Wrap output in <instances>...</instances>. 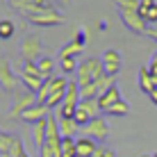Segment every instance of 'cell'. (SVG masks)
Returning <instances> with one entry per match:
<instances>
[{"instance_id":"cell-1","label":"cell","mask_w":157,"mask_h":157,"mask_svg":"<svg viewBox=\"0 0 157 157\" xmlns=\"http://www.w3.org/2000/svg\"><path fill=\"white\" fill-rule=\"evenodd\" d=\"M9 7L14 12H18L21 16L30 18V16L43 14V12H50V9H57L52 0H7Z\"/></svg>"},{"instance_id":"cell-2","label":"cell","mask_w":157,"mask_h":157,"mask_svg":"<svg viewBox=\"0 0 157 157\" xmlns=\"http://www.w3.org/2000/svg\"><path fill=\"white\" fill-rule=\"evenodd\" d=\"M105 75V66H102L100 57H86L82 59V64L78 66V84H89L96 82Z\"/></svg>"},{"instance_id":"cell-3","label":"cell","mask_w":157,"mask_h":157,"mask_svg":"<svg viewBox=\"0 0 157 157\" xmlns=\"http://www.w3.org/2000/svg\"><path fill=\"white\" fill-rule=\"evenodd\" d=\"M82 102V96H80V84L78 82H68V91H66V98L64 102L57 107V118H73L75 116V109L80 107Z\"/></svg>"},{"instance_id":"cell-4","label":"cell","mask_w":157,"mask_h":157,"mask_svg":"<svg viewBox=\"0 0 157 157\" xmlns=\"http://www.w3.org/2000/svg\"><path fill=\"white\" fill-rule=\"evenodd\" d=\"M21 82H23V86L28 91H32V94H36V91L41 89V84L46 82V78L41 75L36 62H25L23 64V68H21Z\"/></svg>"},{"instance_id":"cell-5","label":"cell","mask_w":157,"mask_h":157,"mask_svg":"<svg viewBox=\"0 0 157 157\" xmlns=\"http://www.w3.org/2000/svg\"><path fill=\"white\" fill-rule=\"evenodd\" d=\"M118 14H121L123 25H125L132 34H146V32H148V23L141 18L139 9H118Z\"/></svg>"},{"instance_id":"cell-6","label":"cell","mask_w":157,"mask_h":157,"mask_svg":"<svg viewBox=\"0 0 157 157\" xmlns=\"http://www.w3.org/2000/svg\"><path fill=\"white\" fill-rule=\"evenodd\" d=\"M34 102H36V94H32V91H28V89L18 91L14 105H12V109H9V118H12V121H21V116H23Z\"/></svg>"},{"instance_id":"cell-7","label":"cell","mask_w":157,"mask_h":157,"mask_svg":"<svg viewBox=\"0 0 157 157\" xmlns=\"http://www.w3.org/2000/svg\"><path fill=\"white\" fill-rule=\"evenodd\" d=\"M82 137H89V139H94V141H107L109 139V125H107V121L102 116L98 118H94L91 123H86V125L82 128Z\"/></svg>"},{"instance_id":"cell-8","label":"cell","mask_w":157,"mask_h":157,"mask_svg":"<svg viewBox=\"0 0 157 157\" xmlns=\"http://www.w3.org/2000/svg\"><path fill=\"white\" fill-rule=\"evenodd\" d=\"M0 84H2L5 91H12V94H18V84L21 82V75H16L9 66V62L0 55Z\"/></svg>"},{"instance_id":"cell-9","label":"cell","mask_w":157,"mask_h":157,"mask_svg":"<svg viewBox=\"0 0 157 157\" xmlns=\"http://www.w3.org/2000/svg\"><path fill=\"white\" fill-rule=\"evenodd\" d=\"M41 48H43L41 39L36 34H30V36H25V39H23V43H21V55H23L25 62H39V59L43 57L41 55Z\"/></svg>"},{"instance_id":"cell-10","label":"cell","mask_w":157,"mask_h":157,"mask_svg":"<svg viewBox=\"0 0 157 157\" xmlns=\"http://www.w3.org/2000/svg\"><path fill=\"white\" fill-rule=\"evenodd\" d=\"M28 23L36 25V28H57V25L64 23V14L57 12V9H50V12H43V14L30 16Z\"/></svg>"},{"instance_id":"cell-11","label":"cell","mask_w":157,"mask_h":157,"mask_svg":"<svg viewBox=\"0 0 157 157\" xmlns=\"http://www.w3.org/2000/svg\"><path fill=\"white\" fill-rule=\"evenodd\" d=\"M100 59H102V66H105V73L118 78V73H121V68H123V57H121V52H118L116 48H107V50L102 52Z\"/></svg>"},{"instance_id":"cell-12","label":"cell","mask_w":157,"mask_h":157,"mask_svg":"<svg viewBox=\"0 0 157 157\" xmlns=\"http://www.w3.org/2000/svg\"><path fill=\"white\" fill-rule=\"evenodd\" d=\"M121 100H123V96H121V89H118L116 84H114V86H109L105 94H100V96H98V105H100L102 114H107V112H109L112 107L116 105V102H121Z\"/></svg>"},{"instance_id":"cell-13","label":"cell","mask_w":157,"mask_h":157,"mask_svg":"<svg viewBox=\"0 0 157 157\" xmlns=\"http://www.w3.org/2000/svg\"><path fill=\"white\" fill-rule=\"evenodd\" d=\"M48 116H50L48 114V107L41 105V102H34V105L21 116V121L28 123V125H34V123H39V121H43V118H48Z\"/></svg>"},{"instance_id":"cell-14","label":"cell","mask_w":157,"mask_h":157,"mask_svg":"<svg viewBox=\"0 0 157 157\" xmlns=\"http://www.w3.org/2000/svg\"><path fill=\"white\" fill-rule=\"evenodd\" d=\"M139 14L148 25L157 23V0H139Z\"/></svg>"},{"instance_id":"cell-15","label":"cell","mask_w":157,"mask_h":157,"mask_svg":"<svg viewBox=\"0 0 157 157\" xmlns=\"http://www.w3.org/2000/svg\"><path fill=\"white\" fill-rule=\"evenodd\" d=\"M75 146H78V157H94V153L98 150L100 144L89 137H80V139H75Z\"/></svg>"},{"instance_id":"cell-16","label":"cell","mask_w":157,"mask_h":157,"mask_svg":"<svg viewBox=\"0 0 157 157\" xmlns=\"http://www.w3.org/2000/svg\"><path fill=\"white\" fill-rule=\"evenodd\" d=\"M139 86L146 91V94H153V91L157 89V80L150 75V71H148V66H144V68H139Z\"/></svg>"},{"instance_id":"cell-17","label":"cell","mask_w":157,"mask_h":157,"mask_svg":"<svg viewBox=\"0 0 157 157\" xmlns=\"http://www.w3.org/2000/svg\"><path fill=\"white\" fill-rule=\"evenodd\" d=\"M59 123V132H62V137L66 139H75V134H78V130H82L75 123V118H57Z\"/></svg>"},{"instance_id":"cell-18","label":"cell","mask_w":157,"mask_h":157,"mask_svg":"<svg viewBox=\"0 0 157 157\" xmlns=\"http://www.w3.org/2000/svg\"><path fill=\"white\" fill-rule=\"evenodd\" d=\"M46 137H48V118H43V121L32 125V139H34V144L41 148V146L46 144Z\"/></svg>"},{"instance_id":"cell-19","label":"cell","mask_w":157,"mask_h":157,"mask_svg":"<svg viewBox=\"0 0 157 157\" xmlns=\"http://www.w3.org/2000/svg\"><path fill=\"white\" fill-rule=\"evenodd\" d=\"M16 34V25L9 18H0V41H7Z\"/></svg>"},{"instance_id":"cell-20","label":"cell","mask_w":157,"mask_h":157,"mask_svg":"<svg viewBox=\"0 0 157 157\" xmlns=\"http://www.w3.org/2000/svg\"><path fill=\"white\" fill-rule=\"evenodd\" d=\"M36 66H39L41 75L48 80V78H52V71H55L57 64H55V59H52V57H41L39 62H36Z\"/></svg>"},{"instance_id":"cell-21","label":"cell","mask_w":157,"mask_h":157,"mask_svg":"<svg viewBox=\"0 0 157 157\" xmlns=\"http://www.w3.org/2000/svg\"><path fill=\"white\" fill-rule=\"evenodd\" d=\"M78 66H80L78 57H66V59H59V68H62V73H64V75H66V73H78Z\"/></svg>"},{"instance_id":"cell-22","label":"cell","mask_w":157,"mask_h":157,"mask_svg":"<svg viewBox=\"0 0 157 157\" xmlns=\"http://www.w3.org/2000/svg\"><path fill=\"white\" fill-rule=\"evenodd\" d=\"M52 94V78H48L46 82L41 84V89L36 91V102H41V105H46V100H48V96Z\"/></svg>"},{"instance_id":"cell-23","label":"cell","mask_w":157,"mask_h":157,"mask_svg":"<svg viewBox=\"0 0 157 157\" xmlns=\"http://www.w3.org/2000/svg\"><path fill=\"white\" fill-rule=\"evenodd\" d=\"M62 157H78V146H75V139H66L62 141Z\"/></svg>"},{"instance_id":"cell-24","label":"cell","mask_w":157,"mask_h":157,"mask_svg":"<svg viewBox=\"0 0 157 157\" xmlns=\"http://www.w3.org/2000/svg\"><path fill=\"white\" fill-rule=\"evenodd\" d=\"M130 114V105L125 100H121V102H116L114 107H112L109 112H107V116H128Z\"/></svg>"},{"instance_id":"cell-25","label":"cell","mask_w":157,"mask_h":157,"mask_svg":"<svg viewBox=\"0 0 157 157\" xmlns=\"http://www.w3.org/2000/svg\"><path fill=\"white\" fill-rule=\"evenodd\" d=\"M94 157H116V153H114V150H112V148H107V146H98V150H96V153H94Z\"/></svg>"},{"instance_id":"cell-26","label":"cell","mask_w":157,"mask_h":157,"mask_svg":"<svg viewBox=\"0 0 157 157\" xmlns=\"http://www.w3.org/2000/svg\"><path fill=\"white\" fill-rule=\"evenodd\" d=\"M148 71H150V75L157 80V62H150V64H148Z\"/></svg>"},{"instance_id":"cell-27","label":"cell","mask_w":157,"mask_h":157,"mask_svg":"<svg viewBox=\"0 0 157 157\" xmlns=\"http://www.w3.org/2000/svg\"><path fill=\"white\" fill-rule=\"evenodd\" d=\"M52 2H57L59 7H71V2H73V0H52Z\"/></svg>"},{"instance_id":"cell-28","label":"cell","mask_w":157,"mask_h":157,"mask_svg":"<svg viewBox=\"0 0 157 157\" xmlns=\"http://www.w3.org/2000/svg\"><path fill=\"white\" fill-rule=\"evenodd\" d=\"M146 36H150V39L157 41V30H148V32H146Z\"/></svg>"},{"instance_id":"cell-29","label":"cell","mask_w":157,"mask_h":157,"mask_svg":"<svg viewBox=\"0 0 157 157\" xmlns=\"http://www.w3.org/2000/svg\"><path fill=\"white\" fill-rule=\"evenodd\" d=\"M150 100H153V102H155V105H157V89L153 91V94H150Z\"/></svg>"},{"instance_id":"cell-30","label":"cell","mask_w":157,"mask_h":157,"mask_svg":"<svg viewBox=\"0 0 157 157\" xmlns=\"http://www.w3.org/2000/svg\"><path fill=\"white\" fill-rule=\"evenodd\" d=\"M150 62H157V48H155V52L150 55Z\"/></svg>"},{"instance_id":"cell-31","label":"cell","mask_w":157,"mask_h":157,"mask_svg":"<svg viewBox=\"0 0 157 157\" xmlns=\"http://www.w3.org/2000/svg\"><path fill=\"white\" fill-rule=\"evenodd\" d=\"M18 157H30V155H28V150H23V153H21Z\"/></svg>"},{"instance_id":"cell-32","label":"cell","mask_w":157,"mask_h":157,"mask_svg":"<svg viewBox=\"0 0 157 157\" xmlns=\"http://www.w3.org/2000/svg\"><path fill=\"white\" fill-rule=\"evenodd\" d=\"M141 157H153V155H148V153H144V155H141Z\"/></svg>"},{"instance_id":"cell-33","label":"cell","mask_w":157,"mask_h":157,"mask_svg":"<svg viewBox=\"0 0 157 157\" xmlns=\"http://www.w3.org/2000/svg\"><path fill=\"white\" fill-rule=\"evenodd\" d=\"M153 157H157V150H155V153H153Z\"/></svg>"},{"instance_id":"cell-34","label":"cell","mask_w":157,"mask_h":157,"mask_svg":"<svg viewBox=\"0 0 157 157\" xmlns=\"http://www.w3.org/2000/svg\"><path fill=\"white\" fill-rule=\"evenodd\" d=\"M0 157H2V153H0Z\"/></svg>"}]
</instances>
